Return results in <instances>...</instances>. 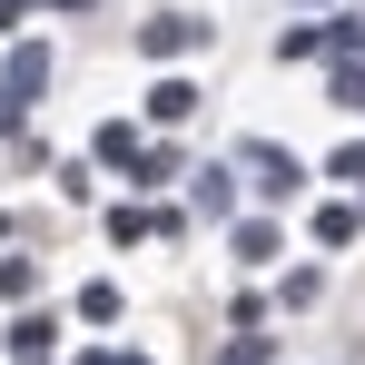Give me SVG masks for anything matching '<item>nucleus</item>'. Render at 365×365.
<instances>
[{"label":"nucleus","mask_w":365,"mask_h":365,"mask_svg":"<svg viewBox=\"0 0 365 365\" xmlns=\"http://www.w3.org/2000/svg\"><path fill=\"white\" fill-rule=\"evenodd\" d=\"M197 40H207V20H187V10H168V20H148V30H138V50H148V60H178V50H197Z\"/></svg>","instance_id":"nucleus-1"},{"label":"nucleus","mask_w":365,"mask_h":365,"mask_svg":"<svg viewBox=\"0 0 365 365\" xmlns=\"http://www.w3.org/2000/svg\"><path fill=\"white\" fill-rule=\"evenodd\" d=\"M336 178H346V187H365V148H346V158H336Z\"/></svg>","instance_id":"nucleus-6"},{"label":"nucleus","mask_w":365,"mask_h":365,"mask_svg":"<svg viewBox=\"0 0 365 365\" xmlns=\"http://www.w3.org/2000/svg\"><path fill=\"white\" fill-rule=\"evenodd\" d=\"M257 187H267V197H287V187H297V158H277V148H257Z\"/></svg>","instance_id":"nucleus-4"},{"label":"nucleus","mask_w":365,"mask_h":365,"mask_svg":"<svg viewBox=\"0 0 365 365\" xmlns=\"http://www.w3.org/2000/svg\"><path fill=\"white\" fill-rule=\"evenodd\" d=\"M20 10H30V0H0V30H10V20H20Z\"/></svg>","instance_id":"nucleus-7"},{"label":"nucleus","mask_w":365,"mask_h":365,"mask_svg":"<svg viewBox=\"0 0 365 365\" xmlns=\"http://www.w3.org/2000/svg\"><path fill=\"white\" fill-rule=\"evenodd\" d=\"M336 109H356V119H365V69H336Z\"/></svg>","instance_id":"nucleus-5"},{"label":"nucleus","mask_w":365,"mask_h":365,"mask_svg":"<svg viewBox=\"0 0 365 365\" xmlns=\"http://www.w3.org/2000/svg\"><path fill=\"white\" fill-rule=\"evenodd\" d=\"M99 158H109V168H138L148 148H138V128H128V119H109V128H99Z\"/></svg>","instance_id":"nucleus-3"},{"label":"nucleus","mask_w":365,"mask_h":365,"mask_svg":"<svg viewBox=\"0 0 365 365\" xmlns=\"http://www.w3.org/2000/svg\"><path fill=\"white\" fill-rule=\"evenodd\" d=\"M187 109H197V89H187V79H158V89H148V119H158V128H178Z\"/></svg>","instance_id":"nucleus-2"}]
</instances>
